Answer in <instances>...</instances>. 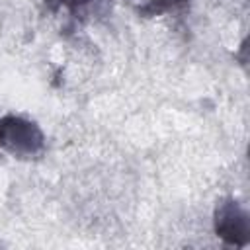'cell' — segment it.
Instances as JSON below:
<instances>
[{
  "instance_id": "cell-1",
  "label": "cell",
  "mask_w": 250,
  "mask_h": 250,
  "mask_svg": "<svg viewBox=\"0 0 250 250\" xmlns=\"http://www.w3.org/2000/svg\"><path fill=\"white\" fill-rule=\"evenodd\" d=\"M0 146L16 156H33L43 148V133L23 117L6 115L0 119Z\"/></svg>"
},
{
  "instance_id": "cell-2",
  "label": "cell",
  "mask_w": 250,
  "mask_h": 250,
  "mask_svg": "<svg viewBox=\"0 0 250 250\" xmlns=\"http://www.w3.org/2000/svg\"><path fill=\"white\" fill-rule=\"evenodd\" d=\"M215 229L221 238L230 244H244L248 238V217L236 205V201H227L217 209Z\"/></svg>"
},
{
  "instance_id": "cell-3",
  "label": "cell",
  "mask_w": 250,
  "mask_h": 250,
  "mask_svg": "<svg viewBox=\"0 0 250 250\" xmlns=\"http://www.w3.org/2000/svg\"><path fill=\"white\" fill-rule=\"evenodd\" d=\"M182 0H127V4L139 12L141 16H158L164 14L168 10H172L174 6H178Z\"/></svg>"
},
{
  "instance_id": "cell-4",
  "label": "cell",
  "mask_w": 250,
  "mask_h": 250,
  "mask_svg": "<svg viewBox=\"0 0 250 250\" xmlns=\"http://www.w3.org/2000/svg\"><path fill=\"white\" fill-rule=\"evenodd\" d=\"M62 4H66V6H70V8H78V6H82V4H88L90 0H61Z\"/></svg>"
}]
</instances>
